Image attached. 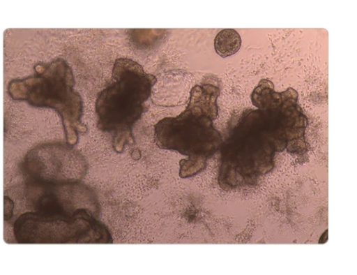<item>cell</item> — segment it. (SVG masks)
<instances>
[{"instance_id":"obj_1","label":"cell","mask_w":357,"mask_h":275,"mask_svg":"<svg viewBox=\"0 0 357 275\" xmlns=\"http://www.w3.org/2000/svg\"><path fill=\"white\" fill-rule=\"evenodd\" d=\"M156 82L154 75L132 59L115 60L110 82L99 92L95 109L98 128L111 135L117 153L134 143L132 128L146 110L145 102Z\"/></svg>"},{"instance_id":"obj_2","label":"cell","mask_w":357,"mask_h":275,"mask_svg":"<svg viewBox=\"0 0 357 275\" xmlns=\"http://www.w3.org/2000/svg\"><path fill=\"white\" fill-rule=\"evenodd\" d=\"M215 91L211 85L195 86L185 110L174 117H165L154 126V141L166 150L188 156L179 162L178 174L190 177L201 171L212 149L211 119L215 114Z\"/></svg>"},{"instance_id":"obj_3","label":"cell","mask_w":357,"mask_h":275,"mask_svg":"<svg viewBox=\"0 0 357 275\" xmlns=\"http://www.w3.org/2000/svg\"><path fill=\"white\" fill-rule=\"evenodd\" d=\"M35 69V75L9 83L10 96L33 106L55 110L61 117L67 144H75L78 134L86 133L87 127L81 121L83 103L74 90L71 68L64 59H57L46 65L38 64Z\"/></svg>"},{"instance_id":"obj_4","label":"cell","mask_w":357,"mask_h":275,"mask_svg":"<svg viewBox=\"0 0 357 275\" xmlns=\"http://www.w3.org/2000/svg\"><path fill=\"white\" fill-rule=\"evenodd\" d=\"M13 232L20 244H111L112 237L100 218L38 211L16 220Z\"/></svg>"},{"instance_id":"obj_5","label":"cell","mask_w":357,"mask_h":275,"mask_svg":"<svg viewBox=\"0 0 357 275\" xmlns=\"http://www.w3.org/2000/svg\"><path fill=\"white\" fill-rule=\"evenodd\" d=\"M24 169L33 179L47 184L79 181L86 171L83 156L60 143H48L31 149L24 158Z\"/></svg>"},{"instance_id":"obj_6","label":"cell","mask_w":357,"mask_h":275,"mask_svg":"<svg viewBox=\"0 0 357 275\" xmlns=\"http://www.w3.org/2000/svg\"><path fill=\"white\" fill-rule=\"evenodd\" d=\"M241 38L233 29H224L219 31L214 39L216 53L225 58L236 54L241 48Z\"/></svg>"},{"instance_id":"obj_7","label":"cell","mask_w":357,"mask_h":275,"mask_svg":"<svg viewBox=\"0 0 357 275\" xmlns=\"http://www.w3.org/2000/svg\"><path fill=\"white\" fill-rule=\"evenodd\" d=\"M14 204L13 201L7 196H4V211H3V219L4 221L8 220L13 215V210Z\"/></svg>"}]
</instances>
